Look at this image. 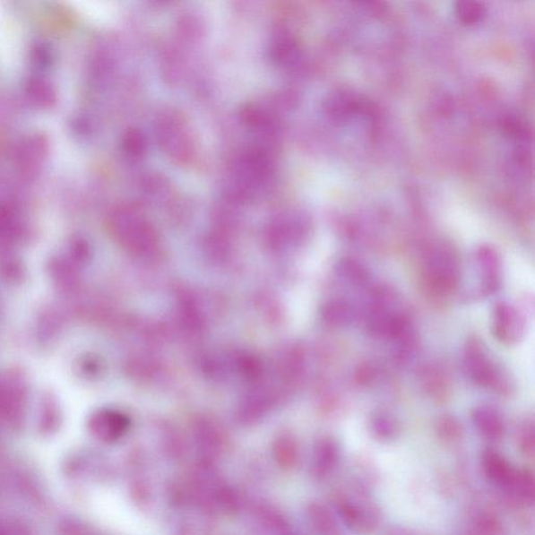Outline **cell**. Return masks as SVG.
Here are the masks:
<instances>
[{
    "mask_svg": "<svg viewBox=\"0 0 535 535\" xmlns=\"http://www.w3.org/2000/svg\"><path fill=\"white\" fill-rule=\"evenodd\" d=\"M298 47L296 46L295 41L286 33H280V35L274 37L272 56L281 65L291 63L298 56Z\"/></svg>",
    "mask_w": 535,
    "mask_h": 535,
    "instance_id": "19",
    "label": "cell"
},
{
    "mask_svg": "<svg viewBox=\"0 0 535 535\" xmlns=\"http://www.w3.org/2000/svg\"><path fill=\"white\" fill-rule=\"evenodd\" d=\"M254 513L255 519L259 521L263 530L271 534L287 535L294 531L286 515L280 509L268 505V503H259V505H256L254 508Z\"/></svg>",
    "mask_w": 535,
    "mask_h": 535,
    "instance_id": "15",
    "label": "cell"
},
{
    "mask_svg": "<svg viewBox=\"0 0 535 535\" xmlns=\"http://www.w3.org/2000/svg\"><path fill=\"white\" fill-rule=\"evenodd\" d=\"M465 374L477 385L505 393L508 380L499 367L490 358L486 349L478 340H470L464 350Z\"/></svg>",
    "mask_w": 535,
    "mask_h": 535,
    "instance_id": "3",
    "label": "cell"
},
{
    "mask_svg": "<svg viewBox=\"0 0 535 535\" xmlns=\"http://www.w3.org/2000/svg\"><path fill=\"white\" fill-rule=\"evenodd\" d=\"M194 437L203 461L215 462L223 451V437L217 427L207 421H201L194 427Z\"/></svg>",
    "mask_w": 535,
    "mask_h": 535,
    "instance_id": "12",
    "label": "cell"
},
{
    "mask_svg": "<svg viewBox=\"0 0 535 535\" xmlns=\"http://www.w3.org/2000/svg\"><path fill=\"white\" fill-rule=\"evenodd\" d=\"M273 457L277 465L283 470L298 467L300 458L298 442L289 436H281L273 444Z\"/></svg>",
    "mask_w": 535,
    "mask_h": 535,
    "instance_id": "17",
    "label": "cell"
},
{
    "mask_svg": "<svg viewBox=\"0 0 535 535\" xmlns=\"http://www.w3.org/2000/svg\"><path fill=\"white\" fill-rule=\"evenodd\" d=\"M473 423L478 433L490 443H498L505 436V425L501 414L490 406H481L473 412Z\"/></svg>",
    "mask_w": 535,
    "mask_h": 535,
    "instance_id": "11",
    "label": "cell"
},
{
    "mask_svg": "<svg viewBox=\"0 0 535 535\" xmlns=\"http://www.w3.org/2000/svg\"><path fill=\"white\" fill-rule=\"evenodd\" d=\"M333 507L345 526L356 533H373L381 524V508L360 482L339 489L333 496Z\"/></svg>",
    "mask_w": 535,
    "mask_h": 535,
    "instance_id": "1",
    "label": "cell"
},
{
    "mask_svg": "<svg viewBox=\"0 0 535 535\" xmlns=\"http://www.w3.org/2000/svg\"><path fill=\"white\" fill-rule=\"evenodd\" d=\"M519 449L527 457H533L535 450V433L532 420L525 421L518 432Z\"/></svg>",
    "mask_w": 535,
    "mask_h": 535,
    "instance_id": "24",
    "label": "cell"
},
{
    "mask_svg": "<svg viewBox=\"0 0 535 535\" xmlns=\"http://www.w3.org/2000/svg\"><path fill=\"white\" fill-rule=\"evenodd\" d=\"M355 313L348 302L344 300H332L324 307V317L327 324L333 326L349 324L354 319Z\"/></svg>",
    "mask_w": 535,
    "mask_h": 535,
    "instance_id": "18",
    "label": "cell"
},
{
    "mask_svg": "<svg viewBox=\"0 0 535 535\" xmlns=\"http://www.w3.org/2000/svg\"><path fill=\"white\" fill-rule=\"evenodd\" d=\"M493 332L499 341L513 345L525 335V320L513 306L500 302L493 312Z\"/></svg>",
    "mask_w": 535,
    "mask_h": 535,
    "instance_id": "6",
    "label": "cell"
},
{
    "mask_svg": "<svg viewBox=\"0 0 535 535\" xmlns=\"http://www.w3.org/2000/svg\"><path fill=\"white\" fill-rule=\"evenodd\" d=\"M144 138L142 134H138L137 131H134V134H131L129 135L127 144L129 152L134 153V155H141L144 151Z\"/></svg>",
    "mask_w": 535,
    "mask_h": 535,
    "instance_id": "26",
    "label": "cell"
},
{
    "mask_svg": "<svg viewBox=\"0 0 535 535\" xmlns=\"http://www.w3.org/2000/svg\"><path fill=\"white\" fill-rule=\"evenodd\" d=\"M306 517L316 535H344L335 514L323 503H310L306 508Z\"/></svg>",
    "mask_w": 535,
    "mask_h": 535,
    "instance_id": "14",
    "label": "cell"
},
{
    "mask_svg": "<svg viewBox=\"0 0 535 535\" xmlns=\"http://www.w3.org/2000/svg\"><path fill=\"white\" fill-rule=\"evenodd\" d=\"M477 265L479 267L481 289L488 296L498 291L502 280V265L498 254L493 248L482 247L478 250Z\"/></svg>",
    "mask_w": 535,
    "mask_h": 535,
    "instance_id": "10",
    "label": "cell"
},
{
    "mask_svg": "<svg viewBox=\"0 0 535 535\" xmlns=\"http://www.w3.org/2000/svg\"><path fill=\"white\" fill-rule=\"evenodd\" d=\"M425 279L434 291L449 294L461 281V262L455 251L444 245L432 248L424 262Z\"/></svg>",
    "mask_w": 535,
    "mask_h": 535,
    "instance_id": "2",
    "label": "cell"
},
{
    "mask_svg": "<svg viewBox=\"0 0 535 535\" xmlns=\"http://www.w3.org/2000/svg\"><path fill=\"white\" fill-rule=\"evenodd\" d=\"M503 493L514 505H532L535 498V482L532 470L518 468L513 481Z\"/></svg>",
    "mask_w": 535,
    "mask_h": 535,
    "instance_id": "13",
    "label": "cell"
},
{
    "mask_svg": "<svg viewBox=\"0 0 535 535\" xmlns=\"http://www.w3.org/2000/svg\"><path fill=\"white\" fill-rule=\"evenodd\" d=\"M341 451L336 440L323 437L314 446L311 475L316 481H324L333 474L340 463Z\"/></svg>",
    "mask_w": 535,
    "mask_h": 535,
    "instance_id": "7",
    "label": "cell"
},
{
    "mask_svg": "<svg viewBox=\"0 0 535 535\" xmlns=\"http://www.w3.org/2000/svg\"><path fill=\"white\" fill-rule=\"evenodd\" d=\"M116 229L122 241L137 253H142L154 246L153 229L140 213L134 210L124 209L116 213Z\"/></svg>",
    "mask_w": 535,
    "mask_h": 535,
    "instance_id": "5",
    "label": "cell"
},
{
    "mask_svg": "<svg viewBox=\"0 0 535 535\" xmlns=\"http://www.w3.org/2000/svg\"><path fill=\"white\" fill-rule=\"evenodd\" d=\"M338 272L345 281L355 286H363L369 279L367 268L354 260H343L340 263Z\"/></svg>",
    "mask_w": 535,
    "mask_h": 535,
    "instance_id": "20",
    "label": "cell"
},
{
    "mask_svg": "<svg viewBox=\"0 0 535 535\" xmlns=\"http://www.w3.org/2000/svg\"><path fill=\"white\" fill-rule=\"evenodd\" d=\"M481 469L487 479L505 492L513 479L515 468L505 456L494 449L484 450L481 455Z\"/></svg>",
    "mask_w": 535,
    "mask_h": 535,
    "instance_id": "9",
    "label": "cell"
},
{
    "mask_svg": "<svg viewBox=\"0 0 535 535\" xmlns=\"http://www.w3.org/2000/svg\"><path fill=\"white\" fill-rule=\"evenodd\" d=\"M130 493L132 499L140 506L148 505L151 498H152V492H151L149 483L140 476L134 478V480L131 482Z\"/></svg>",
    "mask_w": 535,
    "mask_h": 535,
    "instance_id": "25",
    "label": "cell"
},
{
    "mask_svg": "<svg viewBox=\"0 0 535 535\" xmlns=\"http://www.w3.org/2000/svg\"><path fill=\"white\" fill-rule=\"evenodd\" d=\"M464 535H507V531L499 515L479 509L471 515Z\"/></svg>",
    "mask_w": 535,
    "mask_h": 535,
    "instance_id": "16",
    "label": "cell"
},
{
    "mask_svg": "<svg viewBox=\"0 0 535 535\" xmlns=\"http://www.w3.org/2000/svg\"><path fill=\"white\" fill-rule=\"evenodd\" d=\"M385 535H415L410 530L404 526L394 525L389 527Z\"/></svg>",
    "mask_w": 535,
    "mask_h": 535,
    "instance_id": "27",
    "label": "cell"
},
{
    "mask_svg": "<svg viewBox=\"0 0 535 535\" xmlns=\"http://www.w3.org/2000/svg\"><path fill=\"white\" fill-rule=\"evenodd\" d=\"M437 434L444 443L455 444L461 442L463 430L458 420L451 417H444L438 421Z\"/></svg>",
    "mask_w": 535,
    "mask_h": 535,
    "instance_id": "22",
    "label": "cell"
},
{
    "mask_svg": "<svg viewBox=\"0 0 535 535\" xmlns=\"http://www.w3.org/2000/svg\"><path fill=\"white\" fill-rule=\"evenodd\" d=\"M159 138L162 149L179 162L191 160L194 152V144L190 129L185 119L172 112L162 116L159 123Z\"/></svg>",
    "mask_w": 535,
    "mask_h": 535,
    "instance_id": "4",
    "label": "cell"
},
{
    "mask_svg": "<svg viewBox=\"0 0 535 535\" xmlns=\"http://www.w3.org/2000/svg\"><path fill=\"white\" fill-rule=\"evenodd\" d=\"M456 14L465 24H475L482 21L486 11L479 3L463 2L458 3Z\"/></svg>",
    "mask_w": 535,
    "mask_h": 535,
    "instance_id": "23",
    "label": "cell"
},
{
    "mask_svg": "<svg viewBox=\"0 0 535 535\" xmlns=\"http://www.w3.org/2000/svg\"><path fill=\"white\" fill-rule=\"evenodd\" d=\"M90 427L94 436L104 443L111 444L117 442L127 433L130 421L122 413L104 410L93 415Z\"/></svg>",
    "mask_w": 535,
    "mask_h": 535,
    "instance_id": "8",
    "label": "cell"
},
{
    "mask_svg": "<svg viewBox=\"0 0 535 535\" xmlns=\"http://www.w3.org/2000/svg\"><path fill=\"white\" fill-rule=\"evenodd\" d=\"M370 430L380 442H390L398 434V424L388 415H375L370 421Z\"/></svg>",
    "mask_w": 535,
    "mask_h": 535,
    "instance_id": "21",
    "label": "cell"
}]
</instances>
